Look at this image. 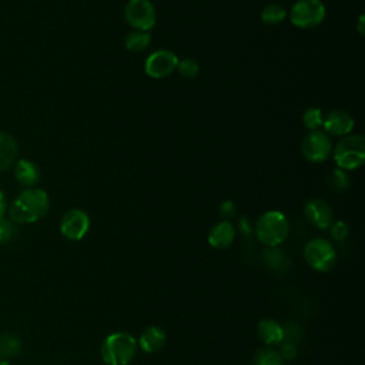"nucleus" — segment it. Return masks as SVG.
I'll use <instances>...</instances> for the list:
<instances>
[{"instance_id": "nucleus-15", "label": "nucleus", "mask_w": 365, "mask_h": 365, "mask_svg": "<svg viewBox=\"0 0 365 365\" xmlns=\"http://www.w3.org/2000/svg\"><path fill=\"white\" fill-rule=\"evenodd\" d=\"M165 341H167V335H165L164 329L153 325V327H148L147 329H144V332L140 335L138 345H140L141 351H144L147 354H154L164 346Z\"/></svg>"}, {"instance_id": "nucleus-13", "label": "nucleus", "mask_w": 365, "mask_h": 365, "mask_svg": "<svg viewBox=\"0 0 365 365\" xmlns=\"http://www.w3.org/2000/svg\"><path fill=\"white\" fill-rule=\"evenodd\" d=\"M234 238H235V228L227 220L217 222L208 232V244L215 250L228 248L232 244Z\"/></svg>"}, {"instance_id": "nucleus-11", "label": "nucleus", "mask_w": 365, "mask_h": 365, "mask_svg": "<svg viewBox=\"0 0 365 365\" xmlns=\"http://www.w3.org/2000/svg\"><path fill=\"white\" fill-rule=\"evenodd\" d=\"M307 220L319 230H327L334 222V214L329 204L321 198H311L304 207Z\"/></svg>"}, {"instance_id": "nucleus-25", "label": "nucleus", "mask_w": 365, "mask_h": 365, "mask_svg": "<svg viewBox=\"0 0 365 365\" xmlns=\"http://www.w3.org/2000/svg\"><path fill=\"white\" fill-rule=\"evenodd\" d=\"M331 184L338 190H345L349 185V178L344 170L336 168L331 175Z\"/></svg>"}, {"instance_id": "nucleus-31", "label": "nucleus", "mask_w": 365, "mask_h": 365, "mask_svg": "<svg viewBox=\"0 0 365 365\" xmlns=\"http://www.w3.org/2000/svg\"><path fill=\"white\" fill-rule=\"evenodd\" d=\"M0 365H11L9 361H0Z\"/></svg>"}, {"instance_id": "nucleus-6", "label": "nucleus", "mask_w": 365, "mask_h": 365, "mask_svg": "<svg viewBox=\"0 0 365 365\" xmlns=\"http://www.w3.org/2000/svg\"><path fill=\"white\" fill-rule=\"evenodd\" d=\"M304 258L312 269L327 272L334 268L336 262V252L329 241L324 238H314L305 245Z\"/></svg>"}, {"instance_id": "nucleus-9", "label": "nucleus", "mask_w": 365, "mask_h": 365, "mask_svg": "<svg viewBox=\"0 0 365 365\" xmlns=\"http://www.w3.org/2000/svg\"><path fill=\"white\" fill-rule=\"evenodd\" d=\"M178 57L167 48L153 51L144 63V71L153 78H165L177 70Z\"/></svg>"}, {"instance_id": "nucleus-12", "label": "nucleus", "mask_w": 365, "mask_h": 365, "mask_svg": "<svg viewBox=\"0 0 365 365\" xmlns=\"http://www.w3.org/2000/svg\"><path fill=\"white\" fill-rule=\"evenodd\" d=\"M354 125H355V121L352 115L348 111L341 108L329 111L322 121V127L325 133L331 135H338V137H345L351 134V131L354 130Z\"/></svg>"}, {"instance_id": "nucleus-3", "label": "nucleus", "mask_w": 365, "mask_h": 365, "mask_svg": "<svg viewBox=\"0 0 365 365\" xmlns=\"http://www.w3.org/2000/svg\"><path fill=\"white\" fill-rule=\"evenodd\" d=\"M334 161L341 170H355L365 160V138L361 134L342 137L332 148Z\"/></svg>"}, {"instance_id": "nucleus-4", "label": "nucleus", "mask_w": 365, "mask_h": 365, "mask_svg": "<svg viewBox=\"0 0 365 365\" xmlns=\"http://www.w3.org/2000/svg\"><path fill=\"white\" fill-rule=\"evenodd\" d=\"M288 220L281 211H267L264 212L255 224L257 238L267 247L279 245L288 235Z\"/></svg>"}, {"instance_id": "nucleus-16", "label": "nucleus", "mask_w": 365, "mask_h": 365, "mask_svg": "<svg viewBox=\"0 0 365 365\" xmlns=\"http://www.w3.org/2000/svg\"><path fill=\"white\" fill-rule=\"evenodd\" d=\"M19 155V147L16 140L7 134L0 131V171L9 170L14 165Z\"/></svg>"}, {"instance_id": "nucleus-21", "label": "nucleus", "mask_w": 365, "mask_h": 365, "mask_svg": "<svg viewBox=\"0 0 365 365\" xmlns=\"http://www.w3.org/2000/svg\"><path fill=\"white\" fill-rule=\"evenodd\" d=\"M322 121L324 114L318 107H308L302 114V124L309 131L319 130V127H322Z\"/></svg>"}, {"instance_id": "nucleus-7", "label": "nucleus", "mask_w": 365, "mask_h": 365, "mask_svg": "<svg viewBox=\"0 0 365 365\" xmlns=\"http://www.w3.org/2000/svg\"><path fill=\"white\" fill-rule=\"evenodd\" d=\"M124 16L131 27L143 31L153 29L157 21V11L150 0H128Z\"/></svg>"}, {"instance_id": "nucleus-1", "label": "nucleus", "mask_w": 365, "mask_h": 365, "mask_svg": "<svg viewBox=\"0 0 365 365\" xmlns=\"http://www.w3.org/2000/svg\"><path fill=\"white\" fill-rule=\"evenodd\" d=\"M50 208L48 194L41 188H26L13 201L9 217L17 224H31L43 218Z\"/></svg>"}, {"instance_id": "nucleus-8", "label": "nucleus", "mask_w": 365, "mask_h": 365, "mask_svg": "<svg viewBox=\"0 0 365 365\" xmlns=\"http://www.w3.org/2000/svg\"><path fill=\"white\" fill-rule=\"evenodd\" d=\"M301 151H302V155L309 163H322L332 153L331 138L325 131H321V130L309 131L302 140Z\"/></svg>"}, {"instance_id": "nucleus-20", "label": "nucleus", "mask_w": 365, "mask_h": 365, "mask_svg": "<svg viewBox=\"0 0 365 365\" xmlns=\"http://www.w3.org/2000/svg\"><path fill=\"white\" fill-rule=\"evenodd\" d=\"M285 17H287L285 9L277 3L267 4L261 11V20L265 24H271V26L279 24Z\"/></svg>"}, {"instance_id": "nucleus-17", "label": "nucleus", "mask_w": 365, "mask_h": 365, "mask_svg": "<svg viewBox=\"0 0 365 365\" xmlns=\"http://www.w3.org/2000/svg\"><path fill=\"white\" fill-rule=\"evenodd\" d=\"M258 336L268 345L281 344L285 338V329L274 319L265 318L258 322Z\"/></svg>"}, {"instance_id": "nucleus-5", "label": "nucleus", "mask_w": 365, "mask_h": 365, "mask_svg": "<svg viewBox=\"0 0 365 365\" xmlns=\"http://www.w3.org/2000/svg\"><path fill=\"white\" fill-rule=\"evenodd\" d=\"M327 10L321 0H297L289 10L291 23L299 29H312L321 24Z\"/></svg>"}, {"instance_id": "nucleus-22", "label": "nucleus", "mask_w": 365, "mask_h": 365, "mask_svg": "<svg viewBox=\"0 0 365 365\" xmlns=\"http://www.w3.org/2000/svg\"><path fill=\"white\" fill-rule=\"evenodd\" d=\"M254 365H282V358L277 351L271 348H264L257 352Z\"/></svg>"}, {"instance_id": "nucleus-19", "label": "nucleus", "mask_w": 365, "mask_h": 365, "mask_svg": "<svg viewBox=\"0 0 365 365\" xmlns=\"http://www.w3.org/2000/svg\"><path fill=\"white\" fill-rule=\"evenodd\" d=\"M151 41V36L148 31H143V30H134L131 31L125 40H124V46L128 51L131 53H138L143 51L144 48L148 47Z\"/></svg>"}, {"instance_id": "nucleus-14", "label": "nucleus", "mask_w": 365, "mask_h": 365, "mask_svg": "<svg viewBox=\"0 0 365 365\" xmlns=\"http://www.w3.org/2000/svg\"><path fill=\"white\" fill-rule=\"evenodd\" d=\"M13 171H14L16 180L27 188L34 187L40 180V170L37 164L27 158L17 160L13 165Z\"/></svg>"}, {"instance_id": "nucleus-28", "label": "nucleus", "mask_w": 365, "mask_h": 365, "mask_svg": "<svg viewBox=\"0 0 365 365\" xmlns=\"http://www.w3.org/2000/svg\"><path fill=\"white\" fill-rule=\"evenodd\" d=\"M220 212H221V215L225 217V218L234 215V212H235V205H234V202H232V201H225V202H222L221 207H220Z\"/></svg>"}, {"instance_id": "nucleus-30", "label": "nucleus", "mask_w": 365, "mask_h": 365, "mask_svg": "<svg viewBox=\"0 0 365 365\" xmlns=\"http://www.w3.org/2000/svg\"><path fill=\"white\" fill-rule=\"evenodd\" d=\"M240 230H241V232L244 234V235H248L250 232H251V224L248 222V220L247 218H241V221H240Z\"/></svg>"}, {"instance_id": "nucleus-10", "label": "nucleus", "mask_w": 365, "mask_h": 365, "mask_svg": "<svg viewBox=\"0 0 365 365\" xmlns=\"http://www.w3.org/2000/svg\"><path fill=\"white\" fill-rule=\"evenodd\" d=\"M90 228V218L86 211L80 208L68 210L61 221H60V231L63 237L70 241H80L88 232Z\"/></svg>"}, {"instance_id": "nucleus-27", "label": "nucleus", "mask_w": 365, "mask_h": 365, "mask_svg": "<svg viewBox=\"0 0 365 365\" xmlns=\"http://www.w3.org/2000/svg\"><path fill=\"white\" fill-rule=\"evenodd\" d=\"M281 358H285V359H294L297 356V348L292 342H287L282 345V351H281Z\"/></svg>"}, {"instance_id": "nucleus-2", "label": "nucleus", "mask_w": 365, "mask_h": 365, "mask_svg": "<svg viewBox=\"0 0 365 365\" xmlns=\"http://www.w3.org/2000/svg\"><path fill=\"white\" fill-rule=\"evenodd\" d=\"M137 352V341L128 332L110 334L101 345V358L107 365H128Z\"/></svg>"}, {"instance_id": "nucleus-24", "label": "nucleus", "mask_w": 365, "mask_h": 365, "mask_svg": "<svg viewBox=\"0 0 365 365\" xmlns=\"http://www.w3.org/2000/svg\"><path fill=\"white\" fill-rule=\"evenodd\" d=\"M17 234V228L11 220H0V244L11 241Z\"/></svg>"}, {"instance_id": "nucleus-23", "label": "nucleus", "mask_w": 365, "mask_h": 365, "mask_svg": "<svg viewBox=\"0 0 365 365\" xmlns=\"http://www.w3.org/2000/svg\"><path fill=\"white\" fill-rule=\"evenodd\" d=\"M177 71L180 73L181 77L191 80V78L197 77V74L200 71V66L194 58H182V60H178Z\"/></svg>"}, {"instance_id": "nucleus-29", "label": "nucleus", "mask_w": 365, "mask_h": 365, "mask_svg": "<svg viewBox=\"0 0 365 365\" xmlns=\"http://www.w3.org/2000/svg\"><path fill=\"white\" fill-rule=\"evenodd\" d=\"M6 208H7V200H6L4 192L0 190V220H3V218H4Z\"/></svg>"}, {"instance_id": "nucleus-18", "label": "nucleus", "mask_w": 365, "mask_h": 365, "mask_svg": "<svg viewBox=\"0 0 365 365\" xmlns=\"http://www.w3.org/2000/svg\"><path fill=\"white\" fill-rule=\"evenodd\" d=\"M21 352V339L13 334H0V359L9 361Z\"/></svg>"}, {"instance_id": "nucleus-26", "label": "nucleus", "mask_w": 365, "mask_h": 365, "mask_svg": "<svg viewBox=\"0 0 365 365\" xmlns=\"http://www.w3.org/2000/svg\"><path fill=\"white\" fill-rule=\"evenodd\" d=\"M329 230H331L332 238L336 240V241L345 240L346 235H348V232H349L348 225H346L344 221H335V222H332L331 227H329Z\"/></svg>"}]
</instances>
